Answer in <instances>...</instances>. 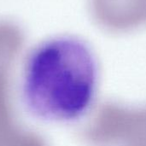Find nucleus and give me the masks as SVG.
<instances>
[{"mask_svg":"<svg viewBox=\"0 0 146 146\" xmlns=\"http://www.w3.org/2000/svg\"><path fill=\"white\" fill-rule=\"evenodd\" d=\"M98 85V62L91 48L77 38L62 36L42 43L29 55L21 96L34 117L70 122L90 110Z\"/></svg>","mask_w":146,"mask_h":146,"instance_id":"1","label":"nucleus"}]
</instances>
